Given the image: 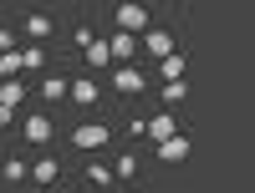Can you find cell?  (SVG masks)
Segmentation results:
<instances>
[{"instance_id":"5","label":"cell","mask_w":255,"mask_h":193,"mask_svg":"<svg viewBox=\"0 0 255 193\" xmlns=\"http://www.w3.org/2000/svg\"><path fill=\"white\" fill-rule=\"evenodd\" d=\"M67 102L77 107V112H97V107H102V87H97L87 71H82V76L67 81Z\"/></svg>"},{"instance_id":"15","label":"cell","mask_w":255,"mask_h":193,"mask_svg":"<svg viewBox=\"0 0 255 193\" xmlns=\"http://www.w3.org/2000/svg\"><path fill=\"white\" fill-rule=\"evenodd\" d=\"M138 173H143V163H138V153H118L113 158V178L128 188V183H138Z\"/></svg>"},{"instance_id":"13","label":"cell","mask_w":255,"mask_h":193,"mask_svg":"<svg viewBox=\"0 0 255 193\" xmlns=\"http://www.w3.org/2000/svg\"><path fill=\"white\" fill-rule=\"evenodd\" d=\"M184 76H189V56H184V51H174V56H163V61H158L153 87H163V81H184Z\"/></svg>"},{"instance_id":"12","label":"cell","mask_w":255,"mask_h":193,"mask_svg":"<svg viewBox=\"0 0 255 193\" xmlns=\"http://www.w3.org/2000/svg\"><path fill=\"white\" fill-rule=\"evenodd\" d=\"M174 132H179V117H174V112H163V107H158V112L148 117V127H143V137L153 142V147H158L163 137H174Z\"/></svg>"},{"instance_id":"21","label":"cell","mask_w":255,"mask_h":193,"mask_svg":"<svg viewBox=\"0 0 255 193\" xmlns=\"http://www.w3.org/2000/svg\"><path fill=\"white\" fill-rule=\"evenodd\" d=\"M92 41H97V31L87 26V20H77V26H72V46H77V51H87Z\"/></svg>"},{"instance_id":"23","label":"cell","mask_w":255,"mask_h":193,"mask_svg":"<svg viewBox=\"0 0 255 193\" xmlns=\"http://www.w3.org/2000/svg\"><path fill=\"white\" fill-rule=\"evenodd\" d=\"M5 51H20V31H10L5 20H0V56H5Z\"/></svg>"},{"instance_id":"6","label":"cell","mask_w":255,"mask_h":193,"mask_svg":"<svg viewBox=\"0 0 255 193\" xmlns=\"http://www.w3.org/2000/svg\"><path fill=\"white\" fill-rule=\"evenodd\" d=\"M20 137H26V147H41V153H46V147H51V137H56L51 112H31L26 122H20Z\"/></svg>"},{"instance_id":"4","label":"cell","mask_w":255,"mask_h":193,"mask_svg":"<svg viewBox=\"0 0 255 193\" xmlns=\"http://www.w3.org/2000/svg\"><path fill=\"white\" fill-rule=\"evenodd\" d=\"M108 81H113V92H118V97H143V92H153V76L138 71V66H113Z\"/></svg>"},{"instance_id":"20","label":"cell","mask_w":255,"mask_h":193,"mask_svg":"<svg viewBox=\"0 0 255 193\" xmlns=\"http://www.w3.org/2000/svg\"><path fill=\"white\" fill-rule=\"evenodd\" d=\"M20 102H26V81H20V76H15V81H0V107H10V112H15Z\"/></svg>"},{"instance_id":"17","label":"cell","mask_w":255,"mask_h":193,"mask_svg":"<svg viewBox=\"0 0 255 193\" xmlns=\"http://www.w3.org/2000/svg\"><path fill=\"white\" fill-rule=\"evenodd\" d=\"M46 46H20V71H36V76H46Z\"/></svg>"},{"instance_id":"8","label":"cell","mask_w":255,"mask_h":193,"mask_svg":"<svg viewBox=\"0 0 255 193\" xmlns=\"http://www.w3.org/2000/svg\"><path fill=\"white\" fill-rule=\"evenodd\" d=\"M51 36H56V20L46 10H31L26 20H20V41H26V46H46Z\"/></svg>"},{"instance_id":"7","label":"cell","mask_w":255,"mask_h":193,"mask_svg":"<svg viewBox=\"0 0 255 193\" xmlns=\"http://www.w3.org/2000/svg\"><path fill=\"white\" fill-rule=\"evenodd\" d=\"M0 178H5V193H26L31 188V163L20 153H5L0 158Z\"/></svg>"},{"instance_id":"18","label":"cell","mask_w":255,"mask_h":193,"mask_svg":"<svg viewBox=\"0 0 255 193\" xmlns=\"http://www.w3.org/2000/svg\"><path fill=\"white\" fill-rule=\"evenodd\" d=\"M158 102L168 107V112L184 107V102H189V81H163V87H158Z\"/></svg>"},{"instance_id":"19","label":"cell","mask_w":255,"mask_h":193,"mask_svg":"<svg viewBox=\"0 0 255 193\" xmlns=\"http://www.w3.org/2000/svg\"><path fill=\"white\" fill-rule=\"evenodd\" d=\"M82 56H87V66H92V71H108V66H113V56H108V41H102V36H97V41H92V46L82 51Z\"/></svg>"},{"instance_id":"22","label":"cell","mask_w":255,"mask_h":193,"mask_svg":"<svg viewBox=\"0 0 255 193\" xmlns=\"http://www.w3.org/2000/svg\"><path fill=\"white\" fill-rule=\"evenodd\" d=\"M20 76V51H5L0 56V81H15Z\"/></svg>"},{"instance_id":"3","label":"cell","mask_w":255,"mask_h":193,"mask_svg":"<svg viewBox=\"0 0 255 193\" xmlns=\"http://www.w3.org/2000/svg\"><path fill=\"white\" fill-rule=\"evenodd\" d=\"M61 178H67V163H61L56 153H41V158H31V188H36V193H51Z\"/></svg>"},{"instance_id":"25","label":"cell","mask_w":255,"mask_h":193,"mask_svg":"<svg viewBox=\"0 0 255 193\" xmlns=\"http://www.w3.org/2000/svg\"><path fill=\"white\" fill-rule=\"evenodd\" d=\"M123 193H143V188H138V183H128V188H123Z\"/></svg>"},{"instance_id":"10","label":"cell","mask_w":255,"mask_h":193,"mask_svg":"<svg viewBox=\"0 0 255 193\" xmlns=\"http://www.w3.org/2000/svg\"><path fill=\"white\" fill-rule=\"evenodd\" d=\"M138 46L153 56V61H163V56H174V51H179V46H174V31H163V26L143 31V36H138Z\"/></svg>"},{"instance_id":"2","label":"cell","mask_w":255,"mask_h":193,"mask_svg":"<svg viewBox=\"0 0 255 193\" xmlns=\"http://www.w3.org/2000/svg\"><path fill=\"white\" fill-rule=\"evenodd\" d=\"M113 31H123V36H143V31H153V5L123 0V5L113 10Z\"/></svg>"},{"instance_id":"1","label":"cell","mask_w":255,"mask_h":193,"mask_svg":"<svg viewBox=\"0 0 255 193\" xmlns=\"http://www.w3.org/2000/svg\"><path fill=\"white\" fill-rule=\"evenodd\" d=\"M67 142H72V153H102V147H113V122H77Z\"/></svg>"},{"instance_id":"14","label":"cell","mask_w":255,"mask_h":193,"mask_svg":"<svg viewBox=\"0 0 255 193\" xmlns=\"http://www.w3.org/2000/svg\"><path fill=\"white\" fill-rule=\"evenodd\" d=\"M67 81H72V76L46 71V76H41V102H46V107H61V102H67Z\"/></svg>"},{"instance_id":"16","label":"cell","mask_w":255,"mask_h":193,"mask_svg":"<svg viewBox=\"0 0 255 193\" xmlns=\"http://www.w3.org/2000/svg\"><path fill=\"white\" fill-rule=\"evenodd\" d=\"M87 188H92V193H113V188H118L113 163H87Z\"/></svg>"},{"instance_id":"24","label":"cell","mask_w":255,"mask_h":193,"mask_svg":"<svg viewBox=\"0 0 255 193\" xmlns=\"http://www.w3.org/2000/svg\"><path fill=\"white\" fill-rule=\"evenodd\" d=\"M10 122H15V112H10V107H0V132H5Z\"/></svg>"},{"instance_id":"9","label":"cell","mask_w":255,"mask_h":193,"mask_svg":"<svg viewBox=\"0 0 255 193\" xmlns=\"http://www.w3.org/2000/svg\"><path fill=\"white\" fill-rule=\"evenodd\" d=\"M189 153H194V142H189L184 132H174V137H163V142L153 147V158H158V163H168V168H179V163H189Z\"/></svg>"},{"instance_id":"11","label":"cell","mask_w":255,"mask_h":193,"mask_svg":"<svg viewBox=\"0 0 255 193\" xmlns=\"http://www.w3.org/2000/svg\"><path fill=\"white\" fill-rule=\"evenodd\" d=\"M102 41H108V56H113V66H133V51H138V36H123V31H108ZM113 66H108V71H113Z\"/></svg>"}]
</instances>
